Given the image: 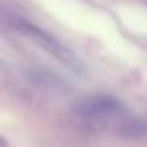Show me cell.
<instances>
[{
    "instance_id": "3957f363",
    "label": "cell",
    "mask_w": 147,
    "mask_h": 147,
    "mask_svg": "<svg viewBox=\"0 0 147 147\" xmlns=\"http://www.w3.org/2000/svg\"><path fill=\"white\" fill-rule=\"evenodd\" d=\"M0 147H8V143H6V139H4V137H0Z\"/></svg>"
},
{
    "instance_id": "6da1fadb",
    "label": "cell",
    "mask_w": 147,
    "mask_h": 147,
    "mask_svg": "<svg viewBox=\"0 0 147 147\" xmlns=\"http://www.w3.org/2000/svg\"><path fill=\"white\" fill-rule=\"evenodd\" d=\"M18 26H20V30H22L34 45H38L42 51H47L51 57H55L59 63L67 65V67L73 69V71H81V69H83L81 63H79V59H77V55H75L71 49H67V45H63L61 40H57L53 34H49L47 30H42L40 26L30 24V22H26V20H18Z\"/></svg>"
},
{
    "instance_id": "7a4b0ae2",
    "label": "cell",
    "mask_w": 147,
    "mask_h": 147,
    "mask_svg": "<svg viewBox=\"0 0 147 147\" xmlns=\"http://www.w3.org/2000/svg\"><path fill=\"white\" fill-rule=\"evenodd\" d=\"M75 113L81 119H87V121H93V123H105V121L117 119L123 113V107L115 97L89 95V97H83V99L77 101Z\"/></svg>"
}]
</instances>
